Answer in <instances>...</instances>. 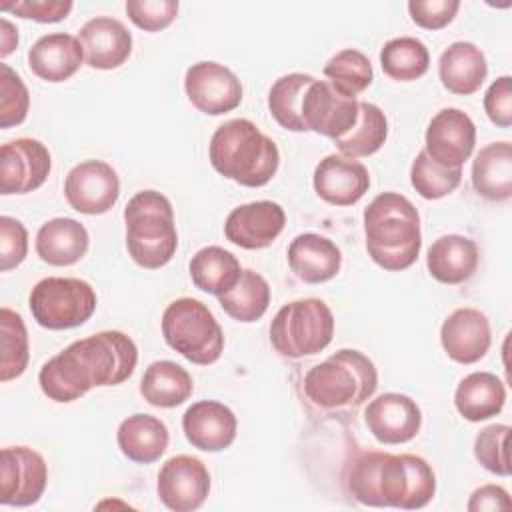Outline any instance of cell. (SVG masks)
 I'll list each match as a JSON object with an SVG mask.
<instances>
[{"mask_svg":"<svg viewBox=\"0 0 512 512\" xmlns=\"http://www.w3.org/2000/svg\"><path fill=\"white\" fill-rule=\"evenodd\" d=\"M484 110L488 118L500 126L508 128L512 124V78H496L484 94Z\"/></svg>","mask_w":512,"mask_h":512,"instance_id":"obj_46","label":"cell"},{"mask_svg":"<svg viewBox=\"0 0 512 512\" xmlns=\"http://www.w3.org/2000/svg\"><path fill=\"white\" fill-rule=\"evenodd\" d=\"M78 40L88 66L96 70H112L124 64L132 52V34L128 28L110 16H96L88 20Z\"/></svg>","mask_w":512,"mask_h":512,"instance_id":"obj_21","label":"cell"},{"mask_svg":"<svg viewBox=\"0 0 512 512\" xmlns=\"http://www.w3.org/2000/svg\"><path fill=\"white\" fill-rule=\"evenodd\" d=\"M476 144V126L460 108L440 110L426 128V154L448 168H462Z\"/></svg>","mask_w":512,"mask_h":512,"instance_id":"obj_16","label":"cell"},{"mask_svg":"<svg viewBox=\"0 0 512 512\" xmlns=\"http://www.w3.org/2000/svg\"><path fill=\"white\" fill-rule=\"evenodd\" d=\"M442 86L452 94H474L488 76V64L482 50L472 42L450 44L438 60Z\"/></svg>","mask_w":512,"mask_h":512,"instance_id":"obj_25","label":"cell"},{"mask_svg":"<svg viewBox=\"0 0 512 512\" xmlns=\"http://www.w3.org/2000/svg\"><path fill=\"white\" fill-rule=\"evenodd\" d=\"M126 248L130 258L148 270L166 266L178 248L170 200L156 190L134 194L124 208Z\"/></svg>","mask_w":512,"mask_h":512,"instance_id":"obj_6","label":"cell"},{"mask_svg":"<svg viewBox=\"0 0 512 512\" xmlns=\"http://www.w3.org/2000/svg\"><path fill=\"white\" fill-rule=\"evenodd\" d=\"M506 388L492 372H472L460 380L454 392V406L470 422L488 420L504 408Z\"/></svg>","mask_w":512,"mask_h":512,"instance_id":"obj_29","label":"cell"},{"mask_svg":"<svg viewBox=\"0 0 512 512\" xmlns=\"http://www.w3.org/2000/svg\"><path fill=\"white\" fill-rule=\"evenodd\" d=\"M0 462V502L18 508L36 504L48 482L44 458L28 446H6Z\"/></svg>","mask_w":512,"mask_h":512,"instance_id":"obj_10","label":"cell"},{"mask_svg":"<svg viewBox=\"0 0 512 512\" xmlns=\"http://www.w3.org/2000/svg\"><path fill=\"white\" fill-rule=\"evenodd\" d=\"M208 156L218 174L248 188L268 184L280 164L274 140L246 118L220 124L210 138Z\"/></svg>","mask_w":512,"mask_h":512,"instance_id":"obj_4","label":"cell"},{"mask_svg":"<svg viewBox=\"0 0 512 512\" xmlns=\"http://www.w3.org/2000/svg\"><path fill=\"white\" fill-rule=\"evenodd\" d=\"M84 60L78 36L52 32L38 38L28 50L30 70L46 82H64L72 78Z\"/></svg>","mask_w":512,"mask_h":512,"instance_id":"obj_23","label":"cell"},{"mask_svg":"<svg viewBox=\"0 0 512 512\" xmlns=\"http://www.w3.org/2000/svg\"><path fill=\"white\" fill-rule=\"evenodd\" d=\"M314 80L310 74H286L278 78L268 94V108L274 120L292 132H306L302 120V98L308 84Z\"/></svg>","mask_w":512,"mask_h":512,"instance_id":"obj_36","label":"cell"},{"mask_svg":"<svg viewBox=\"0 0 512 512\" xmlns=\"http://www.w3.org/2000/svg\"><path fill=\"white\" fill-rule=\"evenodd\" d=\"M472 184L488 200L512 196V144L506 140L484 146L472 164Z\"/></svg>","mask_w":512,"mask_h":512,"instance_id":"obj_30","label":"cell"},{"mask_svg":"<svg viewBox=\"0 0 512 512\" xmlns=\"http://www.w3.org/2000/svg\"><path fill=\"white\" fill-rule=\"evenodd\" d=\"M378 386L374 362L360 350H338L308 370L304 378L306 398L324 410L356 408L366 402Z\"/></svg>","mask_w":512,"mask_h":512,"instance_id":"obj_5","label":"cell"},{"mask_svg":"<svg viewBox=\"0 0 512 512\" xmlns=\"http://www.w3.org/2000/svg\"><path fill=\"white\" fill-rule=\"evenodd\" d=\"M490 322L476 308L454 310L440 328L444 352L458 364H474L490 348Z\"/></svg>","mask_w":512,"mask_h":512,"instance_id":"obj_22","label":"cell"},{"mask_svg":"<svg viewBox=\"0 0 512 512\" xmlns=\"http://www.w3.org/2000/svg\"><path fill=\"white\" fill-rule=\"evenodd\" d=\"M430 54L424 42L412 36L388 40L380 50V66L384 74L398 82H410L426 74Z\"/></svg>","mask_w":512,"mask_h":512,"instance_id":"obj_35","label":"cell"},{"mask_svg":"<svg viewBox=\"0 0 512 512\" xmlns=\"http://www.w3.org/2000/svg\"><path fill=\"white\" fill-rule=\"evenodd\" d=\"M88 230L74 218H52L36 234V254L52 266L76 264L88 250Z\"/></svg>","mask_w":512,"mask_h":512,"instance_id":"obj_26","label":"cell"},{"mask_svg":"<svg viewBox=\"0 0 512 512\" xmlns=\"http://www.w3.org/2000/svg\"><path fill=\"white\" fill-rule=\"evenodd\" d=\"M286 214L280 204L272 200H256L236 206L226 222V238L246 250H260L270 246L284 230Z\"/></svg>","mask_w":512,"mask_h":512,"instance_id":"obj_17","label":"cell"},{"mask_svg":"<svg viewBox=\"0 0 512 512\" xmlns=\"http://www.w3.org/2000/svg\"><path fill=\"white\" fill-rule=\"evenodd\" d=\"M116 442L128 460L152 464L168 448V428L152 414H132L120 422Z\"/></svg>","mask_w":512,"mask_h":512,"instance_id":"obj_27","label":"cell"},{"mask_svg":"<svg viewBox=\"0 0 512 512\" xmlns=\"http://www.w3.org/2000/svg\"><path fill=\"white\" fill-rule=\"evenodd\" d=\"M324 76L336 92L348 98H356V94L364 92L374 80L368 56L354 48H346L334 54L324 66Z\"/></svg>","mask_w":512,"mask_h":512,"instance_id":"obj_37","label":"cell"},{"mask_svg":"<svg viewBox=\"0 0 512 512\" xmlns=\"http://www.w3.org/2000/svg\"><path fill=\"white\" fill-rule=\"evenodd\" d=\"M138 362L134 340L118 330H104L72 342L40 368L42 392L54 402H74L96 386H118Z\"/></svg>","mask_w":512,"mask_h":512,"instance_id":"obj_1","label":"cell"},{"mask_svg":"<svg viewBox=\"0 0 512 512\" xmlns=\"http://www.w3.org/2000/svg\"><path fill=\"white\" fill-rule=\"evenodd\" d=\"M0 332V380L8 382L18 378L28 366V332L22 316L6 306L0 310Z\"/></svg>","mask_w":512,"mask_h":512,"instance_id":"obj_38","label":"cell"},{"mask_svg":"<svg viewBox=\"0 0 512 512\" xmlns=\"http://www.w3.org/2000/svg\"><path fill=\"white\" fill-rule=\"evenodd\" d=\"M0 28H2V38H0L2 40V48H0V54L8 56L16 48V44H18V32H16V28L6 18L0 20Z\"/></svg>","mask_w":512,"mask_h":512,"instance_id":"obj_48","label":"cell"},{"mask_svg":"<svg viewBox=\"0 0 512 512\" xmlns=\"http://www.w3.org/2000/svg\"><path fill=\"white\" fill-rule=\"evenodd\" d=\"M192 390V376L172 360L152 362L140 380V394L148 404L158 408L180 406L192 396Z\"/></svg>","mask_w":512,"mask_h":512,"instance_id":"obj_31","label":"cell"},{"mask_svg":"<svg viewBox=\"0 0 512 512\" xmlns=\"http://www.w3.org/2000/svg\"><path fill=\"white\" fill-rule=\"evenodd\" d=\"M222 310L238 322H256L270 304V286L264 276L254 270H242L238 282L218 296Z\"/></svg>","mask_w":512,"mask_h":512,"instance_id":"obj_33","label":"cell"},{"mask_svg":"<svg viewBox=\"0 0 512 512\" xmlns=\"http://www.w3.org/2000/svg\"><path fill=\"white\" fill-rule=\"evenodd\" d=\"M478 246L460 234L440 236L426 256V266L442 284H460L468 280L478 268Z\"/></svg>","mask_w":512,"mask_h":512,"instance_id":"obj_28","label":"cell"},{"mask_svg":"<svg viewBox=\"0 0 512 512\" xmlns=\"http://www.w3.org/2000/svg\"><path fill=\"white\" fill-rule=\"evenodd\" d=\"M306 130L332 140L350 132L358 120V100L336 92L328 80H312L302 98Z\"/></svg>","mask_w":512,"mask_h":512,"instance_id":"obj_14","label":"cell"},{"mask_svg":"<svg viewBox=\"0 0 512 512\" xmlns=\"http://www.w3.org/2000/svg\"><path fill=\"white\" fill-rule=\"evenodd\" d=\"M128 18L146 32H160L168 28L176 14L178 2L174 0H130L126 2Z\"/></svg>","mask_w":512,"mask_h":512,"instance_id":"obj_42","label":"cell"},{"mask_svg":"<svg viewBox=\"0 0 512 512\" xmlns=\"http://www.w3.org/2000/svg\"><path fill=\"white\" fill-rule=\"evenodd\" d=\"M28 252V232L24 224L12 216L0 218V270L16 268Z\"/></svg>","mask_w":512,"mask_h":512,"instance_id":"obj_43","label":"cell"},{"mask_svg":"<svg viewBox=\"0 0 512 512\" xmlns=\"http://www.w3.org/2000/svg\"><path fill=\"white\" fill-rule=\"evenodd\" d=\"M334 336V316L320 298H302L284 304L270 324V342L286 358L322 352Z\"/></svg>","mask_w":512,"mask_h":512,"instance_id":"obj_8","label":"cell"},{"mask_svg":"<svg viewBox=\"0 0 512 512\" xmlns=\"http://www.w3.org/2000/svg\"><path fill=\"white\" fill-rule=\"evenodd\" d=\"M460 10L458 0H410L408 12L416 26L426 30H440L448 26Z\"/></svg>","mask_w":512,"mask_h":512,"instance_id":"obj_44","label":"cell"},{"mask_svg":"<svg viewBox=\"0 0 512 512\" xmlns=\"http://www.w3.org/2000/svg\"><path fill=\"white\" fill-rule=\"evenodd\" d=\"M288 264L292 272L308 284L332 280L342 264L340 248L326 236L304 232L288 246Z\"/></svg>","mask_w":512,"mask_h":512,"instance_id":"obj_24","label":"cell"},{"mask_svg":"<svg viewBox=\"0 0 512 512\" xmlns=\"http://www.w3.org/2000/svg\"><path fill=\"white\" fill-rule=\"evenodd\" d=\"M190 278L196 288L208 294L228 292L240 278V262L236 256L220 246H206L190 260Z\"/></svg>","mask_w":512,"mask_h":512,"instance_id":"obj_32","label":"cell"},{"mask_svg":"<svg viewBox=\"0 0 512 512\" xmlns=\"http://www.w3.org/2000/svg\"><path fill=\"white\" fill-rule=\"evenodd\" d=\"M370 188V174L364 164L342 154H330L314 170L316 194L334 206L356 204Z\"/></svg>","mask_w":512,"mask_h":512,"instance_id":"obj_19","label":"cell"},{"mask_svg":"<svg viewBox=\"0 0 512 512\" xmlns=\"http://www.w3.org/2000/svg\"><path fill=\"white\" fill-rule=\"evenodd\" d=\"M462 180V168H448L434 162L426 150L418 152L410 168V182L414 190L426 200H438L458 188Z\"/></svg>","mask_w":512,"mask_h":512,"instance_id":"obj_39","label":"cell"},{"mask_svg":"<svg viewBox=\"0 0 512 512\" xmlns=\"http://www.w3.org/2000/svg\"><path fill=\"white\" fill-rule=\"evenodd\" d=\"M64 196L70 208L80 214H104L120 196L118 174L104 160H84L68 172L64 180Z\"/></svg>","mask_w":512,"mask_h":512,"instance_id":"obj_11","label":"cell"},{"mask_svg":"<svg viewBox=\"0 0 512 512\" xmlns=\"http://www.w3.org/2000/svg\"><path fill=\"white\" fill-rule=\"evenodd\" d=\"M348 492L366 506H392L402 510L424 508L436 492L430 464L414 454L362 452L346 476Z\"/></svg>","mask_w":512,"mask_h":512,"instance_id":"obj_2","label":"cell"},{"mask_svg":"<svg viewBox=\"0 0 512 512\" xmlns=\"http://www.w3.org/2000/svg\"><path fill=\"white\" fill-rule=\"evenodd\" d=\"M364 422L378 442L404 444L420 432L422 412L410 396L386 392L366 406Z\"/></svg>","mask_w":512,"mask_h":512,"instance_id":"obj_18","label":"cell"},{"mask_svg":"<svg viewBox=\"0 0 512 512\" xmlns=\"http://www.w3.org/2000/svg\"><path fill=\"white\" fill-rule=\"evenodd\" d=\"M70 0H20V2H2L0 8L6 12H14L20 18L36 20V22H60L72 10Z\"/></svg>","mask_w":512,"mask_h":512,"instance_id":"obj_45","label":"cell"},{"mask_svg":"<svg viewBox=\"0 0 512 512\" xmlns=\"http://www.w3.org/2000/svg\"><path fill=\"white\" fill-rule=\"evenodd\" d=\"M156 490L162 504L174 512L198 510L210 492L208 468L196 456H172L158 472Z\"/></svg>","mask_w":512,"mask_h":512,"instance_id":"obj_12","label":"cell"},{"mask_svg":"<svg viewBox=\"0 0 512 512\" xmlns=\"http://www.w3.org/2000/svg\"><path fill=\"white\" fill-rule=\"evenodd\" d=\"M28 306L42 328L68 330L82 326L94 314L96 292L86 280L50 276L34 284Z\"/></svg>","mask_w":512,"mask_h":512,"instance_id":"obj_9","label":"cell"},{"mask_svg":"<svg viewBox=\"0 0 512 512\" xmlns=\"http://www.w3.org/2000/svg\"><path fill=\"white\" fill-rule=\"evenodd\" d=\"M28 106L30 94L22 78L8 64H0V128L22 124Z\"/></svg>","mask_w":512,"mask_h":512,"instance_id":"obj_41","label":"cell"},{"mask_svg":"<svg viewBox=\"0 0 512 512\" xmlns=\"http://www.w3.org/2000/svg\"><path fill=\"white\" fill-rule=\"evenodd\" d=\"M364 236L366 250L380 268L406 270L420 254V214L406 196L382 192L364 210Z\"/></svg>","mask_w":512,"mask_h":512,"instance_id":"obj_3","label":"cell"},{"mask_svg":"<svg viewBox=\"0 0 512 512\" xmlns=\"http://www.w3.org/2000/svg\"><path fill=\"white\" fill-rule=\"evenodd\" d=\"M388 136V120L372 102H358V120L350 132L336 138L334 144L346 158L370 156L382 148Z\"/></svg>","mask_w":512,"mask_h":512,"instance_id":"obj_34","label":"cell"},{"mask_svg":"<svg viewBox=\"0 0 512 512\" xmlns=\"http://www.w3.org/2000/svg\"><path fill=\"white\" fill-rule=\"evenodd\" d=\"M166 344L192 364H214L224 350V334L214 314L196 298H178L162 314Z\"/></svg>","mask_w":512,"mask_h":512,"instance_id":"obj_7","label":"cell"},{"mask_svg":"<svg viewBox=\"0 0 512 512\" xmlns=\"http://www.w3.org/2000/svg\"><path fill=\"white\" fill-rule=\"evenodd\" d=\"M234 412L216 400L194 402L182 416V430L186 440L204 452L226 450L236 438Z\"/></svg>","mask_w":512,"mask_h":512,"instance_id":"obj_20","label":"cell"},{"mask_svg":"<svg viewBox=\"0 0 512 512\" xmlns=\"http://www.w3.org/2000/svg\"><path fill=\"white\" fill-rule=\"evenodd\" d=\"M510 508L508 492L502 486L486 484L482 488H476L468 500V510H506Z\"/></svg>","mask_w":512,"mask_h":512,"instance_id":"obj_47","label":"cell"},{"mask_svg":"<svg viewBox=\"0 0 512 512\" xmlns=\"http://www.w3.org/2000/svg\"><path fill=\"white\" fill-rule=\"evenodd\" d=\"M50 152L34 138H16L0 148V192L28 194L40 188L50 174Z\"/></svg>","mask_w":512,"mask_h":512,"instance_id":"obj_15","label":"cell"},{"mask_svg":"<svg viewBox=\"0 0 512 512\" xmlns=\"http://www.w3.org/2000/svg\"><path fill=\"white\" fill-rule=\"evenodd\" d=\"M184 90L192 106L210 116L234 110L242 102V84L238 76L218 62H196L186 70Z\"/></svg>","mask_w":512,"mask_h":512,"instance_id":"obj_13","label":"cell"},{"mask_svg":"<svg viewBox=\"0 0 512 512\" xmlns=\"http://www.w3.org/2000/svg\"><path fill=\"white\" fill-rule=\"evenodd\" d=\"M508 424H492L478 432L474 440L476 460L490 472L498 476H510V456H508Z\"/></svg>","mask_w":512,"mask_h":512,"instance_id":"obj_40","label":"cell"}]
</instances>
